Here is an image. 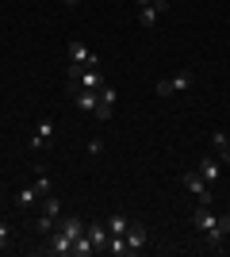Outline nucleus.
Instances as JSON below:
<instances>
[{
    "instance_id": "4468645a",
    "label": "nucleus",
    "mask_w": 230,
    "mask_h": 257,
    "mask_svg": "<svg viewBox=\"0 0 230 257\" xmlns=\"http://www.w3.org/2000/svg\"><path fill=\"white\" fill-rule=\"evenodd\" d=\"M39 211H46V215H62V200H58V196H50V192H46L43 200H39Z\"/></svg>"
},
{
    "instance_id": "5701e85b",
    "label": "nucleus",
    "mask_w": 230,
    "mask_h": 257,
    "mask_svg": "<svg viewBox=\"0 0 230 257\" xmlns=\"http://www.w3.org/2000/svg\"><path fill=\"white\" fill-rule=\"evenodd\" d=\"M222 161H230V142H226V150H222Z\"/></svg>"
},
{
    "instance_id": "f257e3e1",
    "label": "nucleus",
    "mask_w": 230,
    "mask_h": 257,
    "mask_svg": "<svg viewBox=\"0 0 230 257\" xmlns=\"http://www.w3.org/2000/svg\"><path fill=\"white\" fill-rule=\"evenodd\" d=\"M69 81H73L77 88H92V92H100V88L108 85L100 69H85V65H73V69H69Z\"/></svg>"
},
{
    "instance_id": "aec40b11",
    "label": "nucleus",
    "mask_w": 230,
    "mask_h": 257,
    "mask_svg": "<svg viewBox=\"0 0 230 257\" xmlns=\"http://www.w3.org/2000/svg\"><path fill=\"white\" fill-rule=\"evenodd\" d=\"M226 142H230V139H226V135H222V131H215V135H211V146H215V150H219V154L226 150Z\"/></svg>"
},
{
    "instance_id": "412c9836",
    "label": "nucleus",
    "mask_w": 230,
    "mask_h": 257,
    "mask_svg": "<svg viewBox=\"0 0 230 257\" xmlns=\"http://www.w3.org/2000/svg\"><path fill=\"white\" fill-rule=\"evenodd\" d=\"M100 104H111V107H115V88H108V85L100 88Z\"/></svg>"
},
{
    "instance_id": "39448f33",
    "label": "nucleus",
    "mask_w": 230,
    "mask_h": 257,
    "mask_svg": "<svg viewBox=\"0 0 230 257\" xmlns=\"http://www.w3.org/2000/svg\"><path fill=\"white\" fill-rule=\"evenodd\" d=\"M50 139H54V123H50V119H39V123H35V131H31V142H27V146H31V150H43Z\"/></svg>"
},
{
    "instance_id": "0eeeda50",
    "label": "nucleus",
    "mask_w": 230,
    "mask_h": 257,
    "mask_svg": "<svg viewBox=\"0 0 230 257\" xmlns=\"http://www.w3.org/2000/svg\"><path fill=\"white\" fill-rule=\"evenodd\" d=\"M85 234H88V242L96 246V253H104V246H108V238H111V230L104 223H88L85 226Z\"/></svg>"
},
{
    "instance_id": "f8f14e48",
    "label": "nucleus",
    "mask_w": 230,
    "mask_h": 257,
    "mask_svg": "<svg viewBox=\"0 0 230 257\" xmlns=\"http://www.w3.org/2000/svg\"><path fill=\"white\" fill-rule=\"evenodd\" d=\"M123 238H127V253H142V246H146V230H142V226L131 223V230H127Z\"/></svg>"
},
{
    "instance_id": "423d86ee",
    "label": "nucleus",
    "mask_w": 230,
    "mask_h": 257,
    "mask_svg": "<svg viewBox=\"0 0 230 257\" xmlns=\"http://www.w3.org/2000/svg\"><path fill=\"white\" fill-rule=\"evenodd\" d=\"M73 104L81 107V111L92 115V111L100 107V92H92V88H73Z\"/></svg>"
},
{
    "instance_id": "2eb2a0df",
    "label": "nucleus",
    "mask_w": 230,
    "mask_h": 257,
    "mask_svg": "<svg viewBox=\"0 0 230 257\" xmlns=\"http://www.w3.org/2000/svg\"><path fill=\"white\" fill-rule=\"evenodd\" d=\"M108 230H111V234H127V230H131V219H127V215H111Z\"/></svg>"
},
{
    "instance_id": "9d476101",
    "label": "nucleus",
    "mask_w": 230,
    "mask_h": 257,
    "mask_svg": "<svg viewBox=\"0 0 230 257\" xmlns=\"http://www.w3.org/2000/svg\"><path fill=\"white\" fill-rule=\"evenodd\" d=\"M58 226H62V230H66V234L73 238V242H77L81 234H85V223H81L77 215H58Z\"/></svg>"
},
{
    "instance_id": "20e7f679",
    "label": "nucleus",
    "mask_w": 230,
    "mask_h": 257,
    "mask_svg": "<svg viewBox=\"0 0 230 257\" xmlns=\"http://www.w3.org/2000/svg\"><path fill=\"white\" fill-rule=\"evenodd\" d=\"M188 188V192L196 196V204H203V207H211V184L199 177V173H184V181H180Z\"/></svg>"
},
{
    "instance_id": "6ab92c4d",
    "label": "nucleus",
    "mask_w": 230,
    "mask_h": 257,
    "mask_svg": "<svg viewBox=\"0 0 230 257\" xmlns=\"http://www.w3.org/2000/svg\"><path fill=\"white\" fill-rule=\"evenodd\" d=\"M8 246H12V226H8V223H0V253H4Z\"/></svg>"
},
{
    "instance_id": "ddd939ff",
    "label": "nucleus",
    "mask_w": 230,
    "mask_h": 257,
    "mask_svg": "<svg viewBox=\"0 0 230 257\" xmlns=\"http://www.w3.org/2000/svg\"><path fill=\"white\" fill-rule=\"evenodd\" d=\"M104 253H111V257H127V238H123V234H111V238H108V246H104Z\"/></svg>"
},
{
    "instance_id": "9b49d317",
    "label": "nucleus",
    "mask_w": 230,
    "mask_h": 257,
    "mask_svg": "<svg viewBox=\"0 0 230 257\" xmlns=\"http://www.w3.org/2000/svg\"><path fill=\"white\" fill-rule=\"evenodd\" d=\"M39 200H43V196H39V188H20V192H16V207H23V211H31V207H39Z\"/></svg>"
},
{
    "instance_id": "7ed1b4c3",
    "label": "nucleus",
    "mask_w": 230,
    "mask_h": 257,
    "mask_svg": "<svg viewBox=\"0 0 230 257\" xmlns=\"http://www.w3.org/2000/svg\"><path fill=\"white\" fill-rule=\"evenodd\" d=\"M69 58H73V65H85V69H100V54L96 50H88L85 43H81V39H73V43H69Z\"/></svg>"
},
{
    "instance_id": "f3484780",
    "label": "nucleus",
    "mask_w": 230,
    "mask_h": 257,
    "mask_svg": "<svg viewBox=\"0 0 230 257\" xmlns=\"http://www.w3.org/2000/svg\"><path fill=\"white\" fill-rule=\"evenodd\" d=\"M35 226H39V230H43V234H50V230H54V226H58V215H39V219H35Z\"/></svg>"
},
{
    "instance_id": "6e6552de",
    "label": "nucleus",
    "mask_w": 230,
    "mask_h": 257,
    "mask_svg": "<svg viewBox=\"0 0 230 257\" xmlns=\"http://www.w3.org/2000/svg\"><path fill=\"white\" fill-rule=\"evenodd\" d=\"M50 253H73V238L66 234V230H62V226H54V230H50Z\"/></svg>"
},
{
    "instance_id": "f03ea898",
    "label": "nucleus",
    "mask_w": 230,
    "mask_h": 257,
    "mask_svg": "<svg viewBox=\"0 0 230 257\" xmlns=\"http://www.w3.org/2000/svg\"><path fill=\"white\" fill-rule=\"evenodd\" d=\"M196 85V77L188 73H176V77H165V81H157V96H176V92H188V88Z\"/></svg>"
},
{
    "instance_id": "dca6fc26",
    "label": "nucleus",
    "mask_w": 230,
    "mask_h": 257,
    "mask_svg": "<svg viewBox=\"0 0 230 257\" xmlns=\"http://www.w3.org/2000/svg\"><path fill=\"white\" fill-rule=\"evenodd\" d=\"M73 253H77V257H92V253H96V246L88 242V234H81V238L73 242Z\"/></svg>"
},
{
    "instance_id": "b1692460",
    "label": "nucleus",
    "mask_w": 230,
    "mask_h": 257,
    "mask_svg": "<svg viewBox=\"0 0 230 257\" xmlns=\"http://www.w3.org/2000/svg\"><path fill=\"white\" fill-rule=\"evenodd\" d=\"M134 4H138V8H146V4H153V0H134Z\"/></svg>"
},
{
    "instance_id": "4be33fe9",
    "label": "nucleus",
    "mask_w": 230,
    "mask_h": 257,
    "mask_svg": "<svg viewBox=\"0 0 230 257\" xmlns=\"http://www.w3.org/2000/svg\"><path fill=\"white\" fill-rule=\"evenodd\" d=\"M88 154H104V139H92V142H88Z\"/></svg>"
},
{
    "instance_id": "1a4fd4ad",
    "label": "nucleus",
    "mask_w": 230,
    "mask_h": 257,
    "mask_svg": "<svg viewBox=\"0 0 230 257\" xmlns=\"http://www.w3.org/2000/svg\"><path fill=\"white\" fill-rule=\"evenodd\" d=\"M199 177H203V181H207V184H215V181H219V177H222V161L219 158H211V154H207V158H203V161H199Z\"/></svg>"
},
{
    "instance_id": "a211bd4d",
    "label": "nucleus",
    "mask_w": 230,
    "mask_h": 257,
    "mask_svg": "<svg viewBox=\"0 0 230 257\" xmlns=\"http://www.w3.org/2000/svg\"><path fill=\"white\" fill-rule=\"evenodd\" d=\"M35 188H39V196H46L50 188H54V181H50V177H46V173L39 169V177H35Z\"/></svg>"
},
{
    "instance_id": "393cba45",
    "label": "nucleus",
    "mask_w": 230,
    "mask_h": 257,
    "mask_svg": "<svg viewBox=\"0 0 230 257\" xmlns=\"http://www.w3.org/2000/svg\"><path fill=\"white\" fill-rule=\"evenodd\" d=\"M62 4H66V8H73V4H77V0H62Z\"/></svg>"
}]
</instances>
